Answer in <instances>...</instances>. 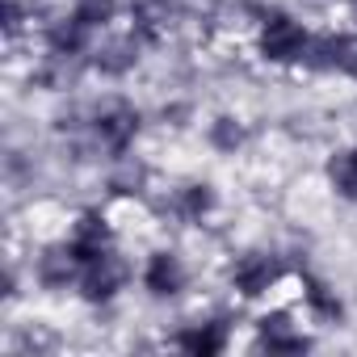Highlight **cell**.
Returning a JSON list of instances; mask_svg holds the SVG:
<instances>
[{
	"instance_id": "1",
	"label": "cell",
	"mask_w": 357,
	"mask_h": 357,
	"mask_svg": "<svg viewBox=\"0 0 357 357\" xmlns=\"http://www.w3.org/2000/svg\"><path fill=\"white\" fill-rule=\"evenodd\" d=\"M311 30L290 17V13H278V9H265L261 26H257V51L278 63V68H294V63H307V51H311Z\"/></svg>"
},
{
	"instance_id": "2",
	"label": "cell",
	"mask_w": 357,
	"mask_h": 357,
	"mask_svg": "<svg viewBox=\"0 0 357 357\" xmlns=\"http://www.w3.org/2000/svg\"><path fill=\"white\" fill-rule=\"evenodd\" d=\"M126 261L109 248L105 257H97V261H89L84 269H80V298L84 303H109V298H118V290L126 286Z\"/></svg>"
},
{
	"instance_id": "3",
	"label": "cell",
	"mask_w": 357,
	"mask_h": 357,
	"mask_svg": "<svg viewBox=\"0 0 357 357\" xmlns=\"http://www.w3.org/2000/svg\"><path fill=\"white\" fill-rule=\"evenodd\" d=\"M185 282H190L185 261L176 257V252H168V248H160V252H151L143 261V290L151 298H176V294L185 290Z\"/></svg>"
},
{
	"instance_id": "4",
	"label": "cell",
	"mask_w": 357,
	"mask_h": 357,
	"mask_svg": "<svg viewBox=\"0 0 357 357\" xmlns=\"http://www.w3.org/2000/svg\"><path fill=\"white\" fill-rule=\"evenodd\" d=\"M278 282H282V265H278V257H269V252H252V257H240V261L231 265V286H236L244 298H261V294H269Z\"/></svg>"
},
{
	"instance_id": "5",
	"label": "cell",
	"mask_w": 357,
	"mask_h": 357,
	"mask_svg": "<svg viewBox=\"0 0 357 357\" xmlns=\"http://www.w3.org/2000/svg\"><path fill=\"white\" fill-rule=\"evenodd\" d=\"M176 344L185 353H223L227 349V319H198L176 332Z\"/></svg>"
},
{
	"instance_id": "6",
	"label": "cell",
	"mask_w": 357,
	"mask_h": 357,
	"mask_svg": "<svg viewBox=\"0 0 357 357\" xmlns=\"http://www.w3.org/2000/svg\"><path fill=\"white\" fill-rule=\"evenodd\" d=\"M211 143H215L219 151L236 155V147L244 143V126H240V118H231V114L215 118V122H211Z\"/></svg>"
}]
</instances>
